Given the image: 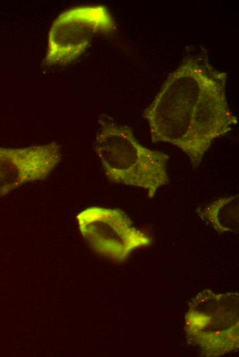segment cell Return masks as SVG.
<instances>
[{"label": "cell", "mask_w": 239, "mask_h": 357, "mask_svg": "<svg viewBox=\"0 0 239 357\" xmlns=\"http://www.w3.org/2000/svg\"><path fill=\"white\" fill-rule=\"evenodd\" d=\"M226 82L227 73L212 66L204 47L185 56L144 111L152 142L177 146L198 167L212 142L238 123Z\"/></svg>", "instance_id": "1"}, {"label": "cell", "mask_w": 239, "mask_h": 357, "mask_svg": "<svg viewBox=\"0 0 239 357\" xmlns=\"http://www.w3.org/2000/svg\"><path fill=\"white\" fill-rule=\"evenodd\" d=\"M99 123L93 148L107 178L144 189L149 198L154 197L169 183V155L144 146L127 126L109 118L100 119Z\"/></svg>", "instance_id": "2"}, {"label": "cell", "mask_w": 239, "mask_h": 357, "mask_svg": "<svg viewBox=\"0 0 239 357\" xmlns=\"http://www.w3.org/2000/svg\"><path fill=\"white\" fill-rule=\"evenodd\" d=\"M188 341L202 356L218 357L239 348V295L206 289L189 303L185 316Z\"/></svg>", "instance_id": "3"}, {"label": "cell", "mask_w": 239, "mask_h": 357, "mask_svg": "<svg viewBox=\"0 0 239 357\" xmlns=\"http://www.w3.org/2000/svg\"><path fill=\"white\" fill-rule=\"evenodd\" d=\"M115 29V22L104 5L67 10L50 27L44 62L47 65L71 63L85 51L96 35L109 34Z\"/></svg>", "instance_id": "4"}, {"label": "cell", "mask_w": 239, "mask_h": 357, "mask_svg": "<svg viewBox=\"0 0 239 357\" xmlns=\"http://www.w3.org/2000/svg\"><path fill=\"white\" fill-rule=\"evenodd\" d=\"M80 233L97 254L124 262L136 249L149 246L150 237L138 229L120 209L89 207L76 217Z\"/></svg>", "instance_id": "5"}, {"label": "cell", "mask_w": 239, "mask_h": 357, "mask_svg": "<svg viewBox=\"0 0 239 357\" xmlns=\"http://www.w3.org/2000/svg\"><path fill=\"white\" fill-rule=\"evenodd\" d=\"M60 160L56 142L19 148H0V196L27 182L45 178Z\"/></svg>", "instance_id": "6"}, {"label": "cell", "mask_w": 239, "mask_h": 357, "mask_svg": "<svg viewBox=\"0 0 239 357\" xmlns=\"http://www.w3.org/2000/svg\"><path fill=\"white\" fill-rule=\"evenodd\" d=\"M198 214L219 233H238L239 196L217 199L199 210Z\"/></svg>", "instance_id": "7"}]
</instances>
